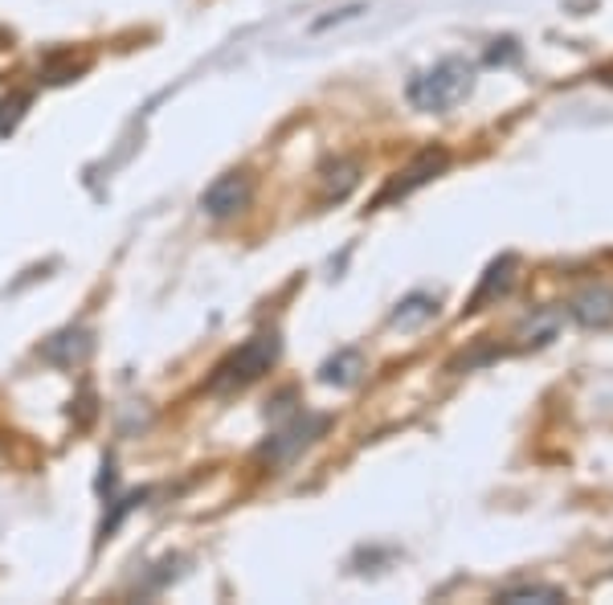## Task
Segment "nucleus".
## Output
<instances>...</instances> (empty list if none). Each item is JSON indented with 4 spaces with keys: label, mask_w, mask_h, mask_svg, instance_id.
<instances>
[{
    "label": "nucleus",
    "mask_w": 613,
    "mask_h": 605,
    "mask_svg": "<svg viewBox=\"0 0 613 605\" xmlns=\"http://www.w3.org/2000/svg\"><path fill=\"white\" fill-rule=\"evenodd\" d=\"M471 91H475V66L466 62V58H446V62L414 74L409 86H405V94H409V103L417 110H450L459 107Z\"/></svg>",
    "instance_id": "nucleus-1"
},
{
    "label": "nucleus",
    "mask_w": 613,
    "mask_h": 605,
    "mask_svg": "<svg viewBox=\"0 0 613 605\" xmlns=\"http://www.w3.org/2000/svg\"><path fill=\"white\" fill-rule=\"evenodd\" d=\"M278 352H282L278 331H258V336H250L242 348H233L230 357L213 369L209 393H238V388L254 385L258 376H266L278 364Z\"/></svg>",
    "instance_id": "nucleus-2"
},
{
    "label": "nucleus",
    "mask_w": 613,
    "mask_h": 605,
    "mask_svg": "<svg viewBox=\"0 0 613 605\" xmlns=\"http://www.w3.org/2000/svg\"><path fill=\"white\" fill-rule=\"evenodd\" d=\"M332 421L323 418V414H299V418H291L282 430H275V434L262 442V451L258 458L262 463H270V466H282V463H291L294 454H303L315 438H323V430H327Z\"/></svg>",
    "instance_id": "nucleus-3"
},
{
    "label": "nucleus",
    "mask_w": 613,
    "mask_h": 605,
    "mask_svg": "<svg viewBox=\"0 0 613 605\" xmlns=\"http://www.w3.org/2000/svg\"><path fill=\"white\" fill-rule=\"evenodd\" d=\"M250 201H254V181H250V172H225V176H217L213 185L200 193V209L213 221L238 218L242 209H250Z\"/></svg>",
    "instance_id": "nucleus-4"
},
{
    "label": "nucleus",
    "mask_w": 613,
    "mask_h": 605,
    "mask_svg": "<svg viewBox=\"0 0 613 605\" xmlns=\"http://www.w3.org/2000/svg\"><path fill=\"white\" fill-rule=\"evenodd\" d=\"M91 352H94V331L82 324L61 327V331H54V336L37 348V357L46 360V364H54V369H82V364L91 360Z\"/></svg>",
    "instance_id": "nucleus-5"
},
{
    "label": "nucleus",
    "mask_w": 613,
    "mask_h": 605,
    "mask_svg": "<svg viewBox=\"0 0 613 605\" xmlns=\"http://www.w3.org/2000/svg\"><path fill=\"white\" fill-rule=\"evenodd\" d=\"M446 164H450V152H446V148H426V152L417 155L409 168H401V172H397V181H393V185H389V188L381 193V197H377V205L397 201V197H409L414 188L429 185V181H433V176H438V172H442Z\"/></svg>",
    "instance_id": "nucleus-6"
},
{
    "label": "nucleus",
    "mask_w": 613,
    "mask_h": 605,
    "mask_svg": "<svg viewBox=\"0 0 613 605\" xmlns=\"http://www.w3.org/2000/svg\"><path fill=\"white\" fill-rule=\"evenodd\" d=\"M516 270H520V258L516 254H504V258H495V263L487 266V275H483V282H478V291L471 295V303H466V315H475V311H483L490 303V299L507 295L511 287H516Z\"/></svg>",
    "instance_id": "nucleus-7"
},
{
    "label": "nucleus",
    "mask_w": 613,
    "mask_h": 605,
    "mask_svg": "<svg viewBox=\"0 0 613 605\" xmlns=\"http://www.w3.org/2000/svg\"><path fill=\"white\" fill-rule=\"evenodd\" d=\"M572 315H577V324H585V327L613 324V291H605V287L581 291V295L572 299Z\"/></svg>",
    "instance_id": "nucleus-8"
},
{
    "label": "nucleus",
    "mask_w": 613,
    "mask_h": 605,
    "mask_svg": "<svg viewBox=\"0 0 613 605\" xmlns=\"http://www.w3.org/2000/svg\"><path fill=\"white\" fill-rule=\"evenodd\" d=\"M360 373H365V357H360L356 348H344V352H336L332 360H323L320 381L336 388H352L356 381H360Z\"/></svg>",
    "instance_id": "nucleus-9"
},
{
    "label": "nucleus",
    "mask_w": 613,
    "mask_h": 605,
    "mask_svg": "<svg viewBox=\"0 0 613 605\" xmlns=\"http://www.w3.org/2000/svg\"><path fill=\"white\" fill-rule=\"evenodd\" d=\"M433 315H438V299H433V295H421V291H417V295H405V299H401L397 311L389 315V324L401 327V331H414V327H426L429 319H433Z\"/></svg>",
    "instance_id": "nucleus-10"
},
{
    "label": "nucleus",
    "mask_w": 613,
    "mask_h": 605,
    "mask_svg": "<svg viewBox=\"0 0 613 605\" xmlns=\"http://www.w3.org/2000/svg\"><path fill=\"white\" fill-rule=\"evenodd\" d=\"M356 185H360V164L356 160H327L323 164V197L327 201H344Z\"/></svg>",
    "instance_id": "nucleus-11"
},
{
    "label": "nucleus",
    "mask_w": 613,
    "mask_h": 605,
    "mask_svg": "<svg viewBox=\"0 0 613 605\" xmlns=\"http://www.w3.org/2000/svg\"><path fill=\"white\" fill-rule=\"evenodd\" d=\"M495 602L507 605H523V602H565V593L552 590V585H520V590H504Z\"/></svg>",
    "instance_id": "nucleus-12"
},
{
    "label": "nucleus",
    "mask_w": 613,
    "mask_h": 605,
    "mask_svg": "<svg viewBox=\"0 0 613 605\" xmlns=\"http://www.w3.org/2000/svg\"><path fill=\"white\" fill-rule=\"evenodd\" d=\"M25 107H30V94H13V98H4V103H0V136H9V131L21 124Z\"/></svg>",
    "instance_id": "nucleus-13"
}]
</instances>
